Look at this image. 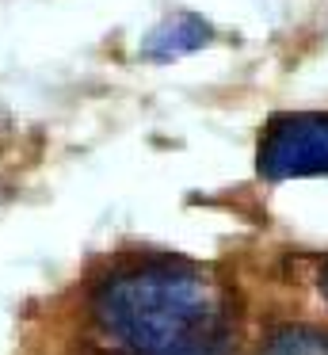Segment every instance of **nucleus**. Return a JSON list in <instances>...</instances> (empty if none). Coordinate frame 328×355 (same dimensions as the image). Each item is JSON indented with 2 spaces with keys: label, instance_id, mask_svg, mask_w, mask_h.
Returning <instances> with one entry per match:
<instances>
[{
  "label": "nucleus",
  "instance_id": "nucleus-1",
  "mask_svg": "<svg viewBox=\"0 0 328 355\" xmlns=\"http://www.w3.org/2000/svg\"><path fill=\"white\" fill-rule=\"evenodd\" d=\"M92 317L134 355H225L233 313L218 283L180 260H145L107 275Z\"/></svg>",
  "mask_w": 328,
  "mask_h": 355
},
{
  "label": "nucleus",
  "instance_id": "nucleus-2",
  "mask_svg": "<svg viewBox=\"0 0 328 355\" xmlns=\"http://www.w3.org/2000/svg\"><path fill=\"white\" fill-rule=\"evenodd\" d=\"M259 176H328V111H286L264 126L256 149Z\"/></svg>",
  "mask_w": 328,
  "mask_h": 355
},
{
  "label": "nucleus",
  "instance_id": "nucleus-3",
  "mask_svg": "<svg viewBox=\"0 0 328 355\" xmlns=\"http://www.w3.org/2000/svg\"><path fill=\"white\" fill-rule=\"evenodd\" d=\"M210 39H214V27L202 16L175 12V16H168L160 27L149 31V39L141 42V58H149V62H175V58L191 54V50L210 46Z\"/></svg>",
  "mask_w": 328,
  "mask_h": 355
},
{
  "label": "nucleus",
  "instance_id": "nucleus-4",
  "mask_svg": "<svg viewBox=\"0 0 328 355\" xmlns=\"http://www.w3.org/2000/svg\"><path fill=\"white\" fill-rule=\"evenodd\" d=\"M259 355H328V332H317V329H282L275 332L271 340L264 344Z\"/></svg>",
  "mask_w": 328,
  "mask_h": 355
},
{
  "label": "nucleus",
  "instance_id": "nucleus-5",
  "mask_svg": "<svg viewBox=\"0 0 328 355\" xmlns=\"http://www.w3.org/2000/svg\"><path fill=\"white\" fill-rule=\"evenodd\" d=\"M320 291H325V298H328V263H325V271H320Z\"/></svg>",
  "mask_w": 328,
  "mask_h": 355
}]
</instances>
